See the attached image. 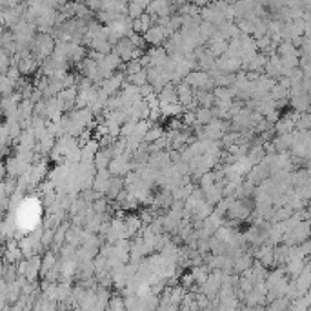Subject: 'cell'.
Listing matches in <instances>:
<instances>
[{"label": "cell", "mask_w": 311, "mask_h": 311, "mask_svg": "<svg viewBox=\"0 0 311 311\" xmlns=\"http://www.w3.org/2000/svg\"><path fill=\"white\" fill-rule=\"evenodd\" d=\"M266 157V149H264V146H256V144H251L248 149V160L255 166V164H260Z\"/></svg>", "instance_id": "cell-12"}, {"label": "cell", "mask_w": 311, "mask_h": 311, "mask_svg": "<svg viewBox=\"0 0 311 311\" xmlns=\"http://www.w3.org/2000/svg\"><path fill=\"white\" fill-rule=\"evenodd\" d=\"M191 2H193L195 6L204 7V6H207V4H209V2H211V0H191Z\"/></svg>", "instance_id": "cell-28"}, {"label": "cell", "mask_w": 311, "mask_h": 311, "mask_svg": "<svg viewBox=\"0 0 311 311\" xmlns=\"http://www.w3.org/2000/svg\"><path fill=\"white\" fill-rule=\"evenodd\" d=\"M280 117H282V113H280V110H273L271 113H268V115H266V118H268V122H270V124H273V126H275L276 122L280 120Z\"/></svg>", "instance_id": "cell-25"}, {"label": "cell", "mask_w": 311, "mask_h": 311, "mask_svg": "<svg viewBox=\"0 0 311 311\" xmlns=\"http://www.w3.org/2000/svg\"><path fill=\"white\" fill-rule=\"evenodd\" d=\"M189 2H191V0H189Z\"/></svg>", "instance_id": "cell-31"}, {"label": "cell", "mask_w": 311, "mask_h": 311, "mask_svg": "<svg viewBox=\"0 0 311 311\" xmlns=\"http://www.w3.org/2000/svg\"><path fill=\"white\" fill-rule=\"evenodd\" d=\"M217 100H235L237 98V90L231 86V88H226V86H217L213 90Z\"/></svg>", "instance_id": "cell-14"}, {"label": "cell", "mask_w": 311, "mask_h": 311, "mask_svg": "<svg viewBox=\"0 0 311 311\" xmlns=\"http://www.w3.org/2000/svg\"><path fill=\"white\" fill-rule=\"evenodd\" d=\"M306 207H308V211H310V213H311V199H310V201H308V204H306Z\"/></svg>", "instance_id": "cell-29"}, {"label": "cell", "mask_w": 311, "mask_h": 311, "mask_svg": "<svg viewBox=\"0 0 311 311\" xmlns=\"http://www.w3.org/2000/svg\"><path fill=\"white\" fill-rule=\"evenodd\" d=\"M18 68H20L22 75L28 76V75H33L35 71L40 68V62H38L35 56H28V58H22L20 62H18Z\"/></svg>", "instance_id": "cell-11"}, {"label": "cell", "mask_w": 311, "mask_h": 311, "mask_svg": "<svg viewBox=\"0 0 311 311\" xmlns=\"http://www.w3.org/2000/svg\"><path fill=\"white\" fill-rule=\"evenodd\" d=\"M24 0H2V9H7V7H17L18 4H22Z\"/></svg>", "instance_id": "cell-27"}, {"label": "cell", "mask_w": 311, "mask_h": 311, "mask_svg": "<svg viewBox=\"0 0 311 311\" xmlns=\"http://www.w3.org/2000/svg\"><path fill=\"white\" fill-rule=\"evenodd\" d=\"M162 137H164V129H162V128H159V126H153L151 129L146 133L144 142L151 144V142H155V140H159V138H162Z\"/></svg>", "instance_id": "cell-18"}, {"label": "cell", "mask_w": 311, "mask_h": 311, "mask_svg": "<svg viewBox=\"0 0 311 311\" xmlns=\"http://www.w3.org/2000/svg\"><path fill=\"white\" fill-rule=\"evenodd\" d=\"M111 177H113V175H111L110 169H98L97 175H95V180H93V189H97V191L106 195L108 187H110Z\"/></svg>", "instance_id": "cell-5"}, {"label": "cell", "mask_w": 311, "mask_h": 311, "mask_svg": "<svg viewBox=\"0 0 311 311\" xmlns=\"http://www.w3.org/2000/svg\"><path fill=\"white\" fill-rule=\"evenodd\" d=\"M169 37H171V33L167 31V28L159 26V24H155L151 29H147L144 33V38L149 46H164V42H166Z\"/></svg>", "instance_id": "cell-1"}, {"label": "cell", "mask_w": 311, "mask_h": 311, "mask_svg": "<svg viewBox=\"0 0 311 311\" xmlns=\"http://www.w3.org/2000/svg\"><path fill=\"white\" fill-rule=\"evenodd\" d=\"M153 93H157V91H155V88H153V86H151L149 82L144 84V86H140V95H142L144 98L151 97Z\"/></svg>", "instance_id": "cell-26"}, {"label": "cell", "mask_w": 311, "mask_h": 311, "mask_svg": "<svg viewBox=\"0 0 311 311\" xmlns=\"http://www.w3.org/2000/svg\"><path fill=\"white\" fill-rule=\"evenodd\" d=\"M217 66L222 69V71H228V73H238L244 69V62L242 58H237V56H228L222 55L217 58Z\"/></svg>", "instance_id": "cell-4"}, {"label": "cell", "mask_w": 311, "mask_h": 311, "mask_svg": "<svg viewBox=\"0 0 311 311\" xmlns=\"http://www.w3.org/2000/svg\"><path fill=\"white\" fill-rule=\"evenodd\" d=\"M110 310H126V300L124 297H111L110 298V304H108Z\"/></svg>", "instance_id": "cell-22"}, {"label": "cell", "mask_w": 311, "mask_h": 311, "mask_svg": "<svg viewBox=\"0 0 311 311\" xmlns=\"http://www.w3.org/2000/svg\"><path fill=\"white\" fill-rule=\"evenodd\" d=\"M180 282H182V286H184L186 290H191L195 284H197V280H195L193 273H186L184 276H180Z\"/></svg>", "instance_id": "cell-24"}, {"label": "cell", "mask_w": 311, "mask_h": 311, "mask_svg": "<svg viewBox=\"0 0 311 311\" xmlns=\"http://www.w3.org/2000/svg\"><path fill=\"white\" fill-rule=\"evenodd\" d=\"M310 224H311V217H310Z\"/></svg>", "instance_id": "cell-30"}, {"label": "cell", "mask_w": 311, "mask_h": 311, "mask_svg": "<svg viewBox=\"0 0 311 311\" xmlns=\"http://www.w3.org/2000/svg\"><path fill=\"white\" fill-rule=\"evenodd\" d=\"M175 9L177 7L171 4V0H153L146 11L149 15H159V17H171Z\"/></svg>", "instance_id": "cell-3"}, {"label": "cell", "mask_w": 311, "mask_h": 311, "mask_svg": "<svg viewBox=\"0 0 311 311\" xmlns=\"http://www.w3.org/2000/svg\"><path fill=\"white\" fill-rule=\"evenodd\" d=\"M293 213H295V209H293V206H291V204H286V206H282V207H276L275 217L271 219V222L288 220V219H291V217H293Z\"/></svg>", "instance_id": "cell-15"}, {"label": "cell", "mask_w": 311, "mask_h": 311, "mask_svg": "<svg viewBox=\"0 0 311 311\" xmlns=\"http://www.w3.org/2000/svg\"><path fill=\"white\" fill-rule=\"evenodd\" d=\"M177 93H179V102L184 104V106H189V104L195 102V93L193 88L187 82H180L177 84Z\"/></svg>", "instance_id": "cell-8"}, {"label": "cell", "mask_w": 311, "mask_h": 311, "mask_svg": "<svg viewBox=\"0 0 311 311\" xmlns=\"http://www.w3.org/2000/svg\"><path fill=\"white\" fill-rule=\"evenodd\" d=\"M233 201H235V197H224V199L215 206V211L220 215V217H226L229 211V207H231V204H233Z\"/></svg>", "instance_id": "cell-17"}, {"label": "cell", "mask_w": 311, "mask_h": 311, "mask_svg": "<svg viewBox=\"0 0 311 311\" xmlns=\"http://www.w3.org/2000/svg\"><path fill=\"white\" fill-rule=\"evenodd\" d=\"M122 189H126L124 179H122L120 175H113L110 180V187H108V191H106V197H108L110 201H117V197L120 195Z\"/></svg>", "instance_id": "cell-6"}, {"label": "cell", "mask_w": 311, "mask_h": 311, "mask_svg": "<svg viewBox=\"0 0 311 311\" xmlns=\"http://www.w3.org/2000/svg\"><path fill=\"white\" fill-rule=\"evenodd\" d=\"M195 115H197V124H202V126L209 124L215 118L213 110H211V108H206V106H199V108L195 110Z\"/></svg>", "instance_id": "cell-13"}, {"label": "cell", "mask_w": 311, "mask_h": 311, "mask_svg": "<svg viewBox=\"0 0 311 311\" xmlns=\"http://www.w3.org/2000/svg\"><path fill=\"white\" fill-rule=\"evenodd\" d=\"M159 100L160 104H171L179 102V93H177V84L167 82L162 90L159 91Z\"/></svg>", "instance_id": "cell-7"}, {"label": "cell", "mask_w": 311, "mask_h": 311, "mask_svg": "<svg viewBox=\"0 0 311 311\" xmlns=\"http://www.w3.org/2000/svg\"><path fill=\"white\" fill-rule=\"evenodd\" d=\"M6 75L9 76L11 80H15V82H17V80H18V78L22 76V71H20V68H18V64H15V62L11 64V68L7 69Z\"/></svg>", "instance_id": "cell-23"}, {"label": "cell", "mask_w": 311, "mask_h": 311, "mask_svg": "<svg viewBox=\"0 0 311 311\" xmlns=\"http://www.w3.org/2000/svg\"><path fill=\"white\" fill-rule=\"evenodd\" d=\"M138 120H126L122 124V131H120V137H129L135 133V128H137Z\"/></svg>", "instance_id": "cell-21"}, {"label": "cell", "mask_w": 311, "mask_h": 311, "mask_svg": "<svg viewBox=\"0 0 311 311\" xmlns=\"http://www.w3.org/2000/svg\"><path fill=\"white\" fill-rule=\"evenodd\" d=\"M146 13V7L140 6V4H137V2H133V0H129V7H128V15L131 17V18H138L140 15Z\"/></svg>", "instance_id": "cell-20"}, {"label": "cell", "mask_w": 311, "mask_h": 311, "mask_svg": "<svg viewBox=\"0 0 311 311\" xmlns=\"http://www.w3.org/2000/svg\"><path fill=\"white\" fill-rule=\"evenodd\" d=\"M0 82H2V95H4V97H9L15 91V80H11L7 75H2Z\"/></svg>", "instance_id": "cell-19"}, {"label": "cell", "mask_w": 311, "mask_h": 311, "mask_svg": "<svg viewBox=\"0 0 311 311\" xmlns=\"http://www.w3.org/2000/svg\"><path fill=\"white\" fill-rule=\"evenodd\" d=\"M290 106L298 113H306V111L311 108V98L310 93H302V95H297V97H290Z\"/></svg>", "instance_id": "cell-9"}, {"label": "cell", "mask_w": 311, "mask_h": 311, "mask_svg": "<svg viewBox=\"0 0 311 311\" xmlns=\"http://www.w3.org/2000/svg\"><path fill=\"white\" fill-rule=\"evenodd\" d=\"M251 215V209L248 207V202L244 201V199H235L231 207H229L228 211V217L229 219H233V220H248V217Z\"/></svg>", "instance_id": "cell-2"}, {"label": "cell", "mask_w": 311, "mask_h": 311, "mask_svg": "<svg viewBox=\"0 0 311 311\" xmlns=\"http://www.w3.org/2000/svg\"><path fill=\"white\" fill-rule=\"evenodd\" d=\"M255 262V256L251 255V253H244V255L237 256L235 258V264H233V273L237 275H242L246 270H249L251 266Z\"/></svg>", "instance_id": "cell-10"}, {"label": "cell", "mask_w": 311, "mask_h": 311, "mask_svg": "<svg viewBox=\"0 0 311 311\" xmlns=\"http://www.w3.org/2000/svg\"><path fill=\"white\" fill-rule=\"evenodd\" d=\"M126 80H129L131 84H135V86H144V84L149 82V76H147V69H142V71H138V73H135V75H129L126 76Z\"/></svg>", "instance_id": "cell-16"}]
</instances>
